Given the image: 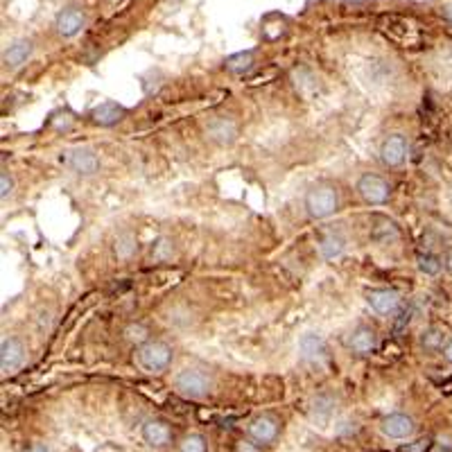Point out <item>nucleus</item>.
Wrapping results in <instances>:
<instances>
[{
	"instance_id": "7ed1b4c3",
	"label": "nucleus",
	"mask_w": 452,
	"mask_h": 452,
	"mask_svg": "<svg viewBox=\"0 0 452 452\" xmlns=\"http://www.w3.org/2000/svg\"><path fill=\"white\" fill-rule=\"evenodd\" d=\"M175 389L183 398L197 401V398H204V396L210 394L212 380L199 369H183L181 374H177V378H175Z\"/></svg>"
},
{
	"instance_id": "f8f14e48",
	"label": "nucleus",
	"mask_w": 452,
	"mask_h": 452,
	"mask_svg": "<svg viewBox=\"0 0 452 452\" xmlns=\"http://www.w3.org/2000/svg\"><path fill=\"white\" fill-rule=\"evenodd\" d=\"M366 303L378 314H391L401 308V294L396 289H369Z\"/></svg>"
},
{
	"instance_id": "c85d7f7f",
	"label": "nucleus",
	"mask_w": 452,
	"mask_h": 452,
	"mask_svg": "<svg viewBox=\"0 0 452 452\" xmlns=\"http://www.w3.org/2000/svg\"><path fill=\"white\" fill-rule=\"evenodd\" d=\"M443 267L452 274V247L446 251V256H443Z\"/></svg>"
},
{
	"instance_id": "423d86ee",
	"label": "nucleus",
	"mask_w": 452,
	"mask_h": 452,
	"mask_svg": "<svg viewBox=\"0 0 452 452\" xmlns=\"http://www.w3.org/2000/svg\"><path fill=\"white\" fill-rule=\"evenodd\" d=\"M66 165H68L77 175H93V172L100 170V158L96 156V152L88 148H75L68 150L63 156Z\"/></svg>"
},
{
	"instance_id": "6ab92c4d",
	"label": "nucleus",
	"mask_w": 452,
	"mask_h": 452,
	"mask_svg": "<svg viewBox=\"0 0 452 452\" xmlns=\"http://www.w3.org/2000/svg\"><path fill=\"white\" fill-rule=\"evenodd\" d=\"M208 136L212 140H217V143H233L235 138V125L231 120H226V118H215L208 127Z\"/></svg>"
},
{
	"instance_id": "9d476101",
	"label": "nucleus",
	"mask_w": 452,
	"mask_h": 452,
	"mask_svg": "<svg viewBox=\"0 0 452 452\" xmlns=\"http://www.w3.org/2000/svg\"><path fill=\"white\" fill-rule=\"evenodd\" d=\"M143 441L148 443L150 448H168L172 443V430L170 425L165 421H158V418H152V421H145L143 425Z\"/></svg>"
},
{
	"instance_id": "412c9836",
	"label": "nucleus",
	"mask_w": 452,
	"mask_h": 452,
	"mask_svg": "<svg viewBox=\"0 0 452 452\" xmlns=\"http://www.w3.org/2000/svg\"><path fill=\"white\" fill-rule=\"evenodd\" d=\"M179 452H208V443L202 434H188L181 441Z\"/></svg>"
},
{
	"instance_id": "aec40b11",
	"label": "nucleus",
	"mask_w": 452,
	"mask_h": 452,
	"mask_svg": "<svg viewBox=\"0 0 452 452\" xmlns=\"http://www.w3.org/2000/svg\"><path fill=\"white\" fill-rule=\"evenodd\" d=\"M443 339H446L443 330L438 326H430V328H425L421 335V349L425 353H436L443 349Z\"/></svg>"
},
{
	"instance_id": "6e6552de",
	"label": "nucleus",
	"mask_w": 452,
	"mask_h": 452,
	"mask_svg": "<svg viewBox=\"0 0 452 452\" xmlns=\"http://www.w3.org/2000/svg\"><path fill=\"white\" fill-rule=\"evenodd\" d=\"M407 158V140L401 134H394L382 143L380 148V161L387 168H398L403 165Z\"/></svg>"
},
{
	"instance_id": "7c9ffc66",
	"label": "nucleus",
	"mask_w": 452,
	"mask_h": 452,
	"mask_svg": "<svg viewBox=\"0 0 452 452\" xmlns=\"http://www.w3.org/2000/svg\"><path fill=\"white\" fill-rule=\"evenodd\" d=\"M25 452H50L48 450V446H43V443H34V446H30Z\"/></svg>"
},
{
	"instance_id": "20e7f679",
	"label": "nucleus",
	"mask_w": 452,
	"mask_h": 452,
	"mask_svg": "<svg viewBox=\"0 0 452 452\" xmlns=\"http://www.w3.org/2000/svg\"><path fill=\"white\" fill-rule=\"evenodd\" d=\"M357 192L371 206H382L389 202L391 197V185L384 181L380 175H362L357 181Z\"/></svg>"
},
{
	"instance_id": "bb28decb",
	"label": "nucleus",
	"mask_w": 452,
	"mask_h": 452,
	"mask_svg": "<svg viewBox=\"0 0 452 452\" xmlns=\"http://www.w3.org/2000/svg\"><path fill=\"white\" fill-rule=\"evenodd\" d=\"M11 190H14V179L9 177V172H3V175H0V197L7 199Z\"/></svg>"
},
{
	"instance_id": "f257e3e1",
	"label": "nucleus",
	"mask_w": 452,
	"mask_h": 452,
	"mask_svg": "<svg viewBox=\"0 0 452 452\" xmlns=\"http://www.w3.org/2000/svg\"><path fill=\"white\" fill-rule=\"evenodd\" d=\"M303 206L312 220H326L339 208V192L332 183H314L305 192Z\"/></svg>"
},
{
	"instance_id": "393cba45",
	"label": "nucleus",
	"mask_w": 452,
	"mask_h": 452,
	"mask_svg": "<svg viewBox=\"0 0 452 452\" xmlns=\"http://www.w3.org/2000/svg\"><path fill=\"white\" fill-rule=\"evenodd\" d=\"M50 125L55 127V129H59V131H66V129H71V125H73V118H71V113H68V111L52 113V118H50Z\"/></svg>"
},
{
	"instance_id": "4be33fe9",
	"label": "nucleus",
	"mask_w": 452,
	"mask_h": 452,
	"mask_svg": "<svg viewBox=\"0 0 452 452\" xmlns=\"http://www.w3.org/2000/svg\"><path fill=\"white\" fill-rule=\"evenodd\" d=\"M125 337L131 344H138V346H143V344L150 341V330L145 328L143 324H131V326L125 328Z\"/></svg>"
},
{
	"instance_id": "f3484780",
	"label": "nucleus",
	"mask_w": 452,
	"mask_h": 452,
	"mask_svg": "<svg viewBox=\"0 0 452 452\" xmlns=\"http://www.w3.org/2000/svg\"><path fill=\"white\" fill-rule=\"evenodd\" d=\"M344 249H346V240H344V235L337 231H324L322 237H319V251H322V256L326 260H335L344 254Z\"/></svg>"
},
{
	"instance_id": "0eeeda50",
	"label": "nucleus",
	"mask_w": 452,
	"mask_h": 452,
	"mask_svg": "<svg viewBox=\"0 0 452 452\" xmlns=\"http://www.w3.org/2000/svg\"><path fill=\"white\" fill-rule=\"evenodd\" d=\"M84 23H86V16H84L82 9H77V7H66V9L59 11L57 19H55V30H57V34L63 36V38H73L75 34L82 32Z\"/></svg>"
},
{
	"instance_id": "c756f323",
	"label": "nucleus",
	"mask_w": 452,
	"mask_h": 452,
	"mask_svg": "<svg viewBox=\"0 0 452 452\" xmlns=\"http://www.w3.org/2000/svg\"><path fill=\"white\" fill-rule=\"evenodd\" d=\"M441 16H443V21H446V23H450V25H452V3H448V5L443 7Z\"/></svg>"
},
{
	"instance_id": "b1692460",
	"label": "nucleus",
	"mask_w": 452,
	"mask_h": 452,
	"mask_svg": "<svg viewBox=\"0 0 452 452\" xmlns=\"http://www.w3.org/2000/svg\"><path fill=\"white\" fill-rule=\"evenodd\" d=\"M134 251H136V237H134V235L125 233V235H120V237L115 240V254H118V256L129 258L131 254H134Z\"/></svg>"
},
{
	"instance_id": "cd10ccee",
	"label": "nucleus",
	"mask_w": 452,
	"mask_h": 452,
	"mask_svg": "<svg viewBox=\"0 0 452 452\" xmlns=\"http://www.w3.org/2000/svg\"><path fill=\"white\" fill-rule=\"evenodd\" d=\"M409 322H411V310H403L401 312V319L396 322V332H403L405 326H409Z\"/></svg>"
},
{
	"instance_id": "ddd939ff",
	"label": "nucleus",
	"mask_w": 452,
	"mask_h": 452,
	"mask_svg": "<svg viewBox=\"0 0 452 452\" xmlns=\"http://www.w3.org/2000/svg\"><path fill=\"white\" fill-rule=\"evenodd\" d=\"M349 349L357 355H371L378 349V335L371 326H357L349 337Z\"/></svg>"
},
{
	"instance_id": "a878e982",
	"label": "nucleus",
	"mask_w": 452,
	"mask_h": 452,
	"mask_svg": "<svg viewBox=\"0 0 452 452\" xmlns=\"http://www.w3.org/2000/svg\"><path fill=\"white\" fill-rule=\"evenodd\" d=\"M432 448V438H418L414 443H407L401 448V452H428Z\"/></svg>"
},
{
	"instance_id": "1a4fd4ad",
	"label": "nucleus",
	"mask_w": 452,
	"mask_h": 452,
	"mask_svg": "<svg viewBox=\"0 0 452 452\" xmlns=\"http://www.w3.org/2000/svg\"><path fill=\"white\" fill-rule=\"evenodd\" d=\"M25 360V346L21 344L19 337H5L0 344V369L9 374V371H16Z\"/></svg>"
},
{
	"instance_id": "f03ea898",
	"label": "nucleus",
	"mask_w": 452,
	"mask_h": 452,
	"mask_svg": "<svg viewBox=\"0 0 452 452\" xmlns=\"http://www.w3.org/2000/svg\"><path fill=\"white\" fill-rule=\"evenodd\" d=\"M136 360L148 374H163L172 362V346L161 339H150L148 344L138 346Z\"/></svg>"
},
{
	"instance_id": "9b49d317",
	"label": "nucleus",
	"mask_w": 452,
	"mask_h": 452,
	"mask_svg": "<svg viewBox=\"0 0 452 452\" xmlns=\"http://www.w3.org/2000/svg\"><path fill=\"white\" fill-rule=\"evenodd\" d=\"M34 52V43L32 38H16V41H11L5 52H3V63L7 68H21L23 63H28V59L32 57Z\"/></svg>"
},
{
	"instance_id": "39448f33",
	"label": "nucleus",
	"mask_w": 452,
	"mask_h": 452,
	"mask_svg": "<svg viewBox=\"0 0 452 452\" xmlns=\"http://www.w3.org/2000/svg\"><path fill=\"white\" fill-rule=\"evenodd\" d=\"M278 430H281V423H278V418H274L269 414L256 416L254 421L249 423V428H247L249 438H251V441H256L258 446H269L272 441H276Z\"/></svg>"
},
{
	"instance_id": "dca6fc26",
	"label": "nucleus",
	"mask_w": 452,
	"mask_h": 452,
	"mask_svg": "<svg viewBox=\"0 0 452 452\" xmlns=\"http://www.w3.org/2000/svg\"><path fill=\"white\" fill-rule=\"evenodd\" d=\"M299 351H301V357H303L305 362H322L324 357H326V341L319 337V335H312V332H308V335L301 337Z\"/></svg>"
},
{
	"instance_id": "4468645a",
	"label": "nucleus",
	"mask_w": 452,
	"mask_h": 452,
	"mask_svg": "<svg viewBox=\"0 0 452 452\" xmlns=\"http://www.w3.org/2000/svg\"><path fill=\"white\" fill-rule=\"evenodd\" d=\"M380 430H382L384 436H389V438H407V436L414 434L416 425L407 414H389L387 418H382Z\"/></svg>"
},
{
	"instance_id": "2f4dec72",
	"label": "nucleus",
	"mask_w": 452,
	"mask_h": 452,
	"mask_svg": "<svg viewBox=\"0 0 452 452\" xmlns=\"http://www.w3.org/2000/svg\"><path fill=\"white\" fill-rule=\"evenodd\" d=\"M443 357H446V360L448 362H452V339L446 344V346H443Z\"/></svg>"
},
{
	"instance_id": "2eb2a0df",
	"label": "nucleus",
	"mask_w": 452,
	"mask_h": 452,
	"mask_svg": "<svg viewBox=\"0 0 452 452\" xmlns=\"http://www.w3.org/2000/svg\"><path fill=\"white\" fill-rule=\"evenodd\" d=\"M125 118V109L115 102H102L91 111V120L100 127H113Z\"/></svg>"
},
{
	"instance_id": "5701e85b",
	"label": "nucleus",
	"mask_w": 452,
	"mask_h": 452,
	"mask_svg": "<svg viewBox=\"0 0 452 452\" xmlns=\"http://www.w3.org/2000/svg\"><path fill=\"white\" fill-rule=\"evenodd\" d=\"M418 269L428 276H436L441 272V260H438L434 254H421L418 256Z\"/></svg>"
},
{
	"instance_id": "a211bd4d",
	"label": "nucleus",
	"mask_w": 452,
	"mask_h": 452,
	"mask_svg": "<svg viewBox=\"0 0 452 452\" xmlns=\"http://www.w3.org/2000/svg\"><path fill=\"white\" fill-rule=\"evenodd\" d=\"M226 71L233 73V75H245L254 68V50H247V52H235V55H229L224 61Z\"/></svg>"
}]
</instances>
